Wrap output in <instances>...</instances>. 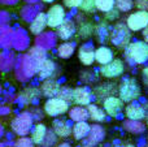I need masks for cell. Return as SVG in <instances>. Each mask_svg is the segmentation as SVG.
<instances>
[{"label":"cell","mask_w":148,"mask_h":147,"mask_svg":"<svg viewBox=\"0 0 148 147\" xmlns=\"http://www.w3.org/2000/svg\"><path fill=\"white\" fill-rule=\"evenodd\" d=\"M38 67H39V63L31 55H29V54L20 55L16 59V63H14L16 78L18 81H21V82H26L34 74H36Z\"/></svg>","instance_id":"cell-1"},{"label":"cell","mask_w":148,"mask_h":147,"mask_svg":"<svg viewBox=\"0 0 148 147\" xmlns=\"http://www.w3.org/2000/svg\"><path fill=\"white\" fill-rule=\"evenodd\" d=\"M118 94L122 102H134L140 96V87L134 78H127L120 85Z\"/></svg>","instance_id":"cell-2"},{"label":"cell","mask_w":148,"mask_h":147,"mask_svg":"<svg viewBox=\"0 0 148 147\" xmlns=\"http://www.w3.org/2000/svg\"><path fill=\"white\" fill-rule=\"evenodd\" d=\"M33 129V115L30 112H22L12 121V130L20 137H26Z\"/></svg>","instance_id":"cell-3"},{"label":"cell","mask_w":148,"mask_h":147,"mask_svg":"<svg viewBox=\"0 0 148 147\" xmlns=\"http://www.w3.org/2000/svg\"><path fill=\"white\" fill-rule=\"evenodd\" d=\"M127 59L133 60L136 64H143L148 60V43L143 41H138L129 44L126 51Z\"/></svg>","instance_id":"cell-4"},{"label":"cell","mask_w":148,"mask_h":147,"mask_svg":"<svg viewBox=\"0 0 148 147\" xmlns=\"http://www.w3.org/2000/svg\"><path fill=\"white\" fill-rule=\"evenodd\" d=\"M68 109H69V103L62 100L59 96L49 98L44 104V112L48 116H60V115H64Z\"/></svg>","instance_id":"cell-5"},{"label":"cell","mask_w":148,"mask_h":147,"mask_svg":"<svg viewBox=\"0 0 148 147\" xmlns=\"http://www.w3.org/2000/svg\"><path fill=\"white\" fill-rule=\"evenodd\" d=\"M110 41L113 44L118 47L127 46L129 41H130V33H129L127 25H122V23L116 25L112 30V34H110Z\"/></svg>","instance_id":"cell-6"},{"label":"cell","mask_w":148,"mask_h":147,"mask_svg":"<svg viewBox=\"0 0 148 147\" xmlns=\"http://www.w3.org/2000/svg\"><path fill=\"white\" fill-rule=\"evenodd\" d=\"M126 25L133 31L143 30L148 25V10H138L135 13H131L126 21Z\"/></svg>","instance_id":"cell-7"},{"label":"cell","mask_w":148,"mask_h":147,"mask_svg":"<svg viewBox=\"0 0 148 147\" xmlns=\"http://www.w3.org/2000/svg\"><path fill=\"white\" fill-rule=\"evenodd\" d=\"M105 137V130L100 125H92L90 126V132L83 138V147H95L100 143Z\"/></svg>","instance_id":"cell-8"},{"label":"cell","mask_w":148,"mask_h":147,"mask_svg":"<svg viewBox=\"0 0 148 147\" xmlns=\"http://www.w3.org/2000/svg\"><path fill=\"white\" fill-rule=\"evenodd\" d=\"M30 44V38L25 29L17 27L13 30V39H12V47L16 51H25Z\"/></svg>","instance_id":"cell-9"},{"label":"cell","mask_w":148,"mask_h":147,"mask_svg":"<svg viewBox=\"0 0 148 147\" xmlns=\"http://www.w3.org/2000/svg\"><path fill=\"white\" fill-rule=\"evenodd\" d=\"M46 17H47V25L49 27H57L65 20V10L61 5L56 4L53 7H51V9L48 10Z\"/></svg>","instance_id":"cell-10"},{"label":"cell","mask_w":148,"mask_h":147,"mask_svg":"<svg viewBox=\"0 0 148 147\" xmlns=\"http://www.w3.org/2000/svg\"><path fill=\"white\" fill-rule=\"evenodd\" d=\"M123 70H125V65H123V63L121 61V60L117 59V60H112L110 63L103 65L100 72L107 78H114V77H118V76L122 74Z\"/></svg>","instance_id":"cell-11"},{"label":"cell","mask_w":148,"mask_h":147,"mask_svg":"<svg viewBox=\"0 0 148 147\" xmlns=\"http://www.w3.org/2000/svg\"><path fill=\"white\" fill-rule=\"evenodd\" d=\"M56 41H57V36L55 33L52 31H47V33H40L36 35L35 38V46L40 47L43 49H51L55 47L56 44Z\"/></svg>","instance_id":"cell-12"},{"label":"cell","mask_w":148,"mask_h":147,"mask_svg":"<svg viewBox=\"0 0 148 147\" xmlns=\"http://www.w3.org/2000/svg\"><path fill=\"white\" fill-rule=\"evenodd\" d=\"M123 108V102L116 96H108L104 100V109L109 116L116 117Z\"/></svg>","instance_id":"cell-13"},{"label":"cell","mask_w":148,"mask_h":147,"mask_svg":"<svg viewBox=\"0 0 148 147\" xmlns=\"http://www.w3.org/2000/svg\"><path fill=\"white\" fill-rule=\"evenodd\" d=\"M56 72V64L49 59H44L38 67V76L40 80H48Z\"/></svg>","instance_id":"cell-14"},{"label":"cell","mask_w":148,"mask_h":147,"mask_svg":"<svg viewBox=\"0 0 148 147\" xmlns=\"http://www.w3.org/2000/svg\"><path fill=\"white\" fill-rule=\"evenodd\" d=\"M59 90H60L59 82L55 81V80H51V78L44 80V82L42 83V86H40L42 94H43L44 96H47V98H53V96H57Z\"/></svg>","instance_id":"cell-15"},{"label":"cell","mask_w":148,"mask_h":147,"mask_svg":"<svg viewBox=\"0 0 148 147\" xmlns=\"http://www.w3.org/2000/svg\"><path fill=\"white\" fill-rule=\"evenodd\" d=\"M73 102L81 106H88L91 103V93L86 87H75L73 90Z\"/></svg>","instance_id":"cell-16"},{"label":"cell","mask_w":148,"mask_h":147,"mask_svg":"<svg viewBox=\"0 0 148 147\" xmlns=\"http://www.w3.org/2000/svg\"><path fill=\"white\" fill-rule=\"evenodd\" d=\"M78 57L84 65H91L95 61V49L91 44H83L78 49Z\"/></svg>","instance_id":"cell-17"},{"label":"cell","mask_w":148,"mask_h":147,"mask_svg":"<svg viewBox=\"0 0 148 147\" xmlns=\"http://www.w3.org/2000/svg\"><path fill=\"white\" fill-rule=\"evenodd\" d=\"M57 35L59 38H61L62 41H68L69 38H72L75 33V25L73 21L70 20H64L60 26H57Z\"/></svg>","instance_id":"cell-18"},{"label":"cell","mask_w":148,"mask_h":147,"mask_svg":"<svg viewBox=\"0 0 148 147\" xmlns=\"http://www.w3.org/2000/svg\"><path fill=\"white\" fill-rule=\"evenodd\" d=\"M16 57L14 54L10 51H3L0 52V72H9L12 68H14Z\"/></svg>","instance_id":"cell-19"},{"label":"cell","mask_w":148,"mask_h":147,"mask_svg":"<svg viewBox=\"0 0 148 147\" xmlns=\"http://www.w3.org/2000/svg\"><path fill=\"white\" fill-rule=\"evenodd\" d=\"M40 95V91L35 87H27L22 91V93L18 95L17 100L20 102L21 104H31L36 100Z\"/></svg>","instance_id":"cell-20"},{"label":"cell","mask_w":148,"mask_h":147,"mask_svg":"<svg viewBox=\"0 0 148 147\" xmlns=\"http://www.w3.org/2000/svg\"><path fill=\"white\" fill-rule=\"evenodd\" d=\"M46 26H47L46 14L42 13V12H39L38 14H36V17L30 22V31L33 34H35V35H38V34H40L42 31L44 30Z\"/></svg>","instance_id":"cell-21"},{"label":"cell","mask_w":148,"mask_h":147,"mask_svg":"<svg viewBox=\"0 0 148 147\" xmlns=\"http://www.w3.org/2000/svg\"><path fill=\"white\" fill-rule=\"evenodd\" d=\"M125 115L127 119L130 120H142L146 116V111L142 106L139 104H129L125 109Z\"/></svg>","instance_id":"cell-22"},{"label":"cell","mask_w":148,"mask_h":147,"mask_svg":"<svg viewBox=\"0 0 148 147\" xmlns=\"http://www.w3.org/2000/svg\"><path fill=\"white\" fill-rule=\"evenodd\" d=\"M52 126H53V132L56 133L57 137L64 138L70 135V133H72V126L65 120H55Z\"/></svg>","instance_id":"cell-23"},{"label":"cell","mask_w":148,"mask_h":147,"mask_svg":"<svg viewBox=\"0 0 148 147\" xmlns=\"http://www.w3.org/2000/svg\"><path fill=\"white\" fill-rule=\"evenodd\" d=\"M123 129L129 133H133V134H142V133L146 132V126H144L143 122H140V120H126L122 124Z\"/></svg>","instance_id":"cell-24"},{"label":"cell","mask_w":148,"mask_h":147,"mask_svg":"<svg viewBox=\"0 0 148 147\" xmlns=\"http://www.w3.org/2000/svg\"><path fill=\"white\" fill-rule=\"evenodd\" d=\"M95 60H96L99 64L105 65L108 63H110L113 60V52L110 48L108 47H100L95 51Z\"/></svg>","instance_id":"cell-25"},{"label":"cell","mask_w":148,"mask_h":147,"mask_svg":"<svg viewBox=\"0 0 148 147\" xmlns=\"http://www.w3.org/2000/svg\"><path fill=\"white\" fill-rule=\"evenodd\" d=\"M12 39H13V30L9 26L0 29V48L8 49L12 47Z\"/></svg>","instance_id":"cell-26"},{"label":"cell","mask_w":148,"mask_h":147,"mask_svg":"<svg viewBox=\"0 0 148 147\" xmlns=\"http://www.w3.org/2000/svg\"><path fill=\"white\" fill-rule=\"evenodd\" d=\"M46 133H47L46 125L36 124L35 126L31 129V141H33L34 143H36V145H42L44 137H46Z\"/></svg>","instance_id":"cell-27"},{"label":"cell","mask_w":148,"mask_h":147,"mask_svg":"<svg viewBox=\"0 0 148 147\" xmlns=\"http://www.w3.org/2000/svg\"><path fill=\"white\" fill-rule=\"evenodd\" d=\"M72 132H73L74 138H75L77 141L83 139L87 135V133L90 132V125L87 124L86 121H78V122H75V125L73 126Z\"/></svg>","instance_id":"cell-28"},{"label":"cell","mask_w":148,"mask_h":147,"mask_svg":"<svg viewBox=\"0 0 148 147\" xmlns=\"http://www.w3.org/2000/svg\"><path fill=\"white\" fill-rule=\"evenodd\" d=\"M39 10H40L39 7L33 5V4H29V5H26V7L22 8V10H21V17H22L26 22L30 23L31 21L36 17V14L39 13Z\"/></svg>","instance_id":"cell-29"},{"label":"cell","mask_w":148,"mask_h":147,"mask_svg":"<svg viewBox=\"0 0 148 147\" xmlns=\"http://www.w3.org/2000/svg\"><path fill=\"white\" fill-rule=\"evenodd\" d=\"M69 117L73 121L78 122V121H86L88 119V111L86 108H82V107H74L70 109L69 112Z\"/></svg>","instance_id":"cell-30"},{"label":"cell","mask_w":148,"mask_h":147,"mask_svg":"<svg viewBox=\"0 0 148 147\" xmlns=\"http://www.w3.org/2000/svg\"><path fill=\"white\" fill-rule=\"evenodd\" d=\"M87 111H88V116L91 117L94 121L103 122L105 120V112L103 111V109H100L97 106L88 104V106H87Z\"/></svg>","instance_id":"cell-31"},{"label":"cell","mask_w":148,"mask_h":147,"mask_svg":"<svg viewBox=\"0 0 148 147\" xmlns=\"http://www.w3.org/2000/svg\"><path fill=\"white\" fill-rule=\"evenodd\" d=\"M74 49H75L74 43H62L57 48V54H59V56L61 59H69L74 54Z\"/></svg>","instance_id":"cell-32"},{"label":"cell","mask_w":148,"mask_h":147,"mask_svg":"<svg viewBox=\"0 0 148 147\" xmlns=\"http://www.w3.org/2000/svg\"><path fill=\"white\" fill-rule=\"evenodd\" d=\"M116 0H95V7L101 12H109L113 9Z\"/></svg>","instance_id":"cell-33"},{"label":"cell","mask_w":148,"mask_h":147,"mask_svg":"<svg viewBox=\"0 0 148 147\" xmlns=\"http://www.w3.org/2000/svg\"><path fill=\"white\" fill-rule=\"evenodd\" d=\"M114 4H116V7H117V10L129 12V10L133 8L134 3H133V0H116Z\"/></svg>","instance_id":"cell-34"},{"label":"cell","mask_w":148,"mask_h":147,"mask_svg":"<svg viewBox=\"0 0 148 147\" xmlns=\"http://www.w3.org/2000/svg\"><path fill=\"white\" fill-rule=\"evenodd\" d=\"M59 98H61L65 102H73V90L70 87H60L59 94H57Z\"/></svg>","instance_id":"cell-35"},{"label":"cell","mask_w":148,"mask_h":147,"mask_svg":"<svg viewBox=\"0 0 148 147\" xmlns=\"http://www.w3.org/2000/svg\"><path fill=\"white\" fill-rule=\"evenodd\" d=\"M56 133L53 132V130H47V133H46V137H44V139H43V145L44 147H52L56 143Z\"/></svg>","instance_id":"cell-36"},{"label":"cell","mask_w":148,"mask_h":147,"mask_svg":"<svg viewBox=\"0 0 148 147\" xmlns=\"http://www.w3.org/2000/svg\"><path fill=\"white\" fill-rule=\"evenodd\" d=\"M13 147H34V142L31 141V138L21 137L20 139L16 141V143Z\"/></svg>","instance_id":"cell-37"},{"label":"cell","mask_w":148,"mask_h":147,"mask_svg":"<svg viewBox=\"0 0 148 147\" xmlns=\"http://www.w3.org/2000/svg\"><path fill=\"white\" fill-rule=\"evenodd\" d=\"M81 9L84 10V12H92L95 9V0H82L81 3Z\"/></svg>","instance_id":"cell-38"},{"label":"cell","mask_w":148,"mask_h":147,"mask_svg":"<svg viewBox=\"0 0 148 147\" xmlns=\"http://www.w3.org/2000/svg\"><path fill=\"white\" fill-rule=\"evenodd\" d=\"M9 21H10L9 13H8L7 10H0V29H1V27H5V26H8Z\"/></svg>","instance_id":"cell-39"},{"label":"cell","mask_w":148,"mask_h":147,"mask_svg":"<svg viewBox=\"0 0 148 147\" xmlns=\"http://www.w3.org/2000/svg\"><path fill=\"white\" fill-rule=\"evenodd\" d=\"M92 33V26L87 25V23H83V25L81 26V29H79V35L82 36V38H87V36H90Z\"/></svg>","instance_id":"cell-40"},{"label":"cell","mask_w":148,"mask_h":147,"mask_svg":"<svg viewBox=\"0 0 148 147\" xmlns=\"http://www.w3.org/2000/svg\"><path fill=\"white\" fill-rule=\"evenodd\" d=\"M82 0H64V4L68 8H78L81 5Z\"/></svg>","instance_id":"cell-41"},{"label":"cell","mask_w":148,"mask_h":147,"mask_svg":"<svg viewBox=\"0 0 148 147\" xmlns=\"http://www.w3.org/2000/svg\"><path fill=\"white\" fill-rule=\"evenodd\" d=\"M135 5L139 10H148V0H135Z\"/></svg>","instance_id":"cell-42"},{"label":"cell","mask_w":148,"mask_h":147,"mask_svg":"<svg viewBox=\"0 0 148 147\" xmlns=\"http://www.w3.org/2000/svg\"><path fill=\"white\" fill-rule=\"evenodd\" d=\"M10 113V108L7 106H0V116H7Z\"/></svg>","instance_id":"cell-43"},{"label":"cell","mask_w":148,"mask_h":147,"mask_svg":"<svg viewBox=\"0 0 148 147\" xmlns=\"http://www.w3.org/2000/svg\"><path fill=\"white\" fill-rule=\"evenodd\" d=\"M18 0H0V4H5V5H14L17 4Z\"/></svg>","instance_id":"cell-44"},{"label":"cell","mask_w":148,"mask_h":147,"mask_svg":"<svg viewBox=\"0 0 148 147\" xmlns=\"http://www.w3.org/2000/svg\"><path fill=\"white\" fill-rule=\"evenodd\" d=\"M143 80H144V82H146V85L148 86V67L143 69Z\"/></svg>","instance_id":"cell-45"},{"label":"cell","mask_w":148,"mask_h":147,"mask_svg":"<svg viewBox=\"0 0 148 147\" xmlns=\"http://www.w3.org/2000/svg\"><path fill=\"white\" fill-rule=\"evenodd\" d=\"M143 36H144V41L148 43V25L144 27V30H143Z\"/></svg>","instance_id":"cell-46"},{"label":"cell","mask_w":148,"mask_h":147,"mask_svg":"<svg viewBox=\"0 0 148 147\" xmlns=\"http://www.w3.org/2000/svg\"><path fill=\"white\" fill-rule=\"evenodd\" d=\"M27 4H36V3L39 1V0H25Z\"/></svg>","instance_id":"cell-47"},{"label":"cell","mask_w":148,"mask_h":147,"mask_svg":"<svg viewBox=\"0 0 148 147\" xmlns=\"http://www.w3.org/2000/svg\"><path fill=\"white\" fill-rule=\"evenodd\" d=\"M3 135H4V128H3V125L0 124V138H1Z\"/></svg>","instance_id":"cell-48"},{"label":"cell","mask_w":148,"mask_h":147,"mask_svg":"<svg viewBox=\"0 0 148 147\" xmlns=\"http://www.w3.org/2000/svg\"><path fill=\"white\" fill-rule=\"evenodd\" d=\"M57 147H70L69 143H61V145H59Z\"/></svg>","instance_id":"cell-49"},{"label":"cell","mask_w":148,"mask_h":147,"mask_svg":"<svg viewBox=\"0 0 148 147\" xmlns=\"http://www.w3.org/2000/svg\"><path fill=\"white\" fill-rule=\"evenodd\" d=\"M43 1H44V3H52L53 0H43Z\"/></svg>","instance_id":"cell-50"},{"label":"cell","mask_w":148,"mask_h":147,"mask_svg":"<svg viewBox=\"0 0 148 147\" xmlns=\"http://www.w3.org/2000/svg\"><path fill=\"white\" fill-rule=\"evenodd\" d=\"M0 147H5V145L3 142H0Z\"/></svg>","instance_id":"cell-51"},{"label":"cell","mask_w":148,"mask_h":147,"mask_svg":"<svg viewBox=\"0 0 148 147\" xmlns=\"http://www.w3.org/2000/svg\"><path fill=\"white\" fill-rule=\"evenodd\" d=\"M126 147H134L133 145H127V146H126Z\"/></svg>","instance_id":"cell-52"},{"label":"cell","mask_w":148,"mask_h":147,"mask_svg":"<svg viewBox=\"0 0 148 147\" xmlns=\"http://www.w3.org/2000/svg\"><path fill=\"white\" fill-rule=\"evenodd\" d=\"M0 94H1V86H0Z\"/></svg>","instance_id":"cell-53"},{"label":"cell","mask_w":148,"mask_h":147,"mask_svg":"<svg viewBox=\"0 0 148 147\" xmlns=\"http://www.w3.org/2000/svg\"><path fill=\"white\" fill-rule=\"evenodd\" d=\"M147 125H148V119H147Z\"/></svg>","instance_id":"cell-54"}]
</instances>
